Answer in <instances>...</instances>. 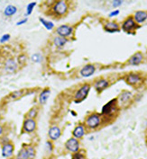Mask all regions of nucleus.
<instances>
[{
	"instance_id": "1",
	"label": "nucleus",
	"mask_w": 147,
	"mask_h": 159,
	"mask_svg": "<svg viewBox=\"0 0 147 159\" xmlns=\"http://www.w3.org/2000/svg\"><path fill=\"white\" fill-rule=\"evenodd\" d=\"M101 125V115L98 113H92L89 115L85 121V126L89 130H96Z\"/></svg>"
},
{
	"instance_id": "2",
	"label": "nucleus",
	"mask_w": 147,
	"mask_h": 159,
	"mask_svg": "<svg viewBox=\"0 0 147 159\" xmlns=\"http://www.w3.org/2000/svg\"><path fill=\"white\" fill-rule=\"evenodd\" d=\"M89 91H90V86L89 84L82 85L74 95V103H81L82 101H84L87 98Z\"/></svg>"
},
{
	"instance_id": "3",
	"label": "nucleus",
	"mask_w": 147,
	"mask_h": 159,
	"mask_svg": "<svg viewBox=\"0 0 147 159\" xmlns=\"http://www.w3.org/2000/svg\"><path fill=\"white\" fill-rule=\"evenodd\" d=\"M69 10L68 3L64 0H60L57 1L52 7V12L57 16H64Z\"/></svg>"
},
{
	"instance_id": "4",
	"label": "nucleus",
	"mask_w": 147,
	"mask_h": 159,
	"mask_svg": "<svg viewBox=\"0 0 147 159\" xmlns=\"http://www.w3.org/2000/svg\"><path fill=\"white\" fill-rule=\"evenodd\" d=\"M64 147L65 149L71 153V154H75L77 152L80 151V148H81V144H80V141L79 139L75 138H69L64 144Z\"/></svg>"
},
{
	"instance_id": "5",
	"label": "nucleus",
	"mask_w": 147,
	"mask_h": 159,
	"mask_svg": "<svg viewBox=\"0 0 147 159\" xmlns=\"http://www.w3.org/2000/svg\"><path fill=\"white\" fill-rule=\"evenodd\" d=\"M117 110V99H112L103 106L102 114L105 116L112 115Z\"/></svg>"
},
{
	"instance_id": "6",
	"label": "nucleus",
	"mask_w": 147,
	"mask_h": 159,
	"mask_svg": "<svg viewBox=\"0 0 147 159\" xmlns=\"http://www.w3.org/2000/svg\"><path fill=\"white\" fill-rule=\"evenodd\" d=\"M14 152H15V146L12 142L6 143L2 145L1 147V155L4 158H11L14 156Z\"/></svg>"
},
{
	"instance_id": "7",
	"label": "nucleus",
	"mask_w": 147,
	"mask_h": 159,
	"mask_svg": "<svg viewBox=\"0 0 147 159\" xmlns=\"http://www.w3.org/2000/svg\"><path fill=\"white\" fill-rule=\"evenodd\" d=\"M36 122L33 119H25L23 123V131L25 133H33L36 130Z\"/></svg>"
},
{
	"instance_id": "8",
	"label": "nucleus",
	"mask_w": 147,
	"mask_h": 159,
	"mask_svg": "<svg viewBox=\"0 0 147 159\" xmlns=\"http://www.w3.org/2000/svg\"><path fill=\"white\" fill-rule=\"evenodd\" d=\"M72 32H73V28L67 24H62L56 28V33L58 34V36H61L63 38L71 36Z\"/></svg>"
},
{
	"instance_id": "9",
	"label": "nucleus",
	"mask_w": 147,
	"mask_h": 159,
	"mask_svg": "<svg viewBox=\"0 0 147 159\" xmlns=\"http://www.w3.org/2000/svg\"><path fill=\"white\" fill-rule=\"evenodd\" d=\"M61 136V130L59 126L57 125H53L52 127H50L49 130H48V137H49V140L51 141H56L58 140Z\"/></svg>"
},
{
	"instance_id": "10",
	"label": "nucleus",
	"mask_w": 147,
	"mask_h": 159,
	"mask_svg": "<svg viewBox=\"0 0 147 159\" xmlns=\"http://www.w3.org/2000/svg\"><path fill=\"white\" fill-rule=\"evenodd\" d=\"M5 70L6 72L7 73H10V74H13L15 73L17 68H18V65H17V62L14 59H7L5 62Z\"/></svg>"
},
{
	"instance_id": "11",
	"label": "nucleus",
	"mask_w": 147,
	"mask_h": 159,
	"mask_svg": "<svg viewBox=\"0 0 147 159\" xmlns=\"http://www.w3.org/2000/svg\"><path fill=\"white\" fill-rule=\"evenodd\" d=\"M136 27H137L136 23L134 22V20L133 17H128L126 20L124 21V23H123V24H122V29H123V31H125V32H129L134 30Z\"/></svg>"
},
{
	"instance_id": "12",
	"label": "nucleus",
	"mask_w": 147,
	"mask_h": 159,
	"mask_svg": "<svg viewBox=\"0 0 147 159\" xmlns=\"http://www.w3.org/2000/svg\"><path fill=\"white\" fill-rule=\"evenodd\" d=\"M96 71V67L94 65L92 64H88V65H85L80 71V74L81 76L83 77H89L91 76Z\"/></svg>"
},
{
	"instance_id": "13",
	"label": "nucleus",
	"mask_w": 147,
	"mask_h": 159,
	"mask_svg": "<svg viewBox=\"0 0 147 159\" xmlns=\"http://www.w3.org/2000/svg\"><path fill=\"white\" fill-rule=\"evenodd\" d=\"M85 126L83 124H79L78 126L75 127V129L72 131V137L77 139H81L84 137L85 135Z\"/></svg>"
},
{
	"instance_id": "14",
	"label": "nucleus",
	"mask_w": 147,
	"mask_h": 159,
	"mask_svg": "<svg viewBox=\"0 0 147 159\" xmlns=\"http://www.w3.org/2000/svg\"><path fill=\"white\" fill-rule=\"evenodd\" d=\"M141 81H142V77L137 73H131L126 76V82L129 85L134 86V85L141 83Z\"/></svg>"
},
{
	"instance_id": "15",
	"label": "nucleus",
	"mask_w": 147,
	"mask_h": 159,
	"mask_svg": "<svg viewBox=\"0 0 147 159\" xmlns=\"http://www.w3.org/2000/svg\"><path fill=\"white\" fill-rule=\"evenodd\" d=\"M143 59V56L141 52H136L135 54H134L128 60V64L131 66H138L142 63Z\"/></svg>"
},
{
	"instance_id": "16",
	"label": "nucleus",
	"mask_w": 147,
	"mask_h": 159,
	"mask_svg": "<svg viewBox=\"0 0 147 159\" xmlns=\"http://www.w3.org/2000/svg\"><path fill=\"white\" fill-rule=\"evenodd\" d=\"M109 86V82L106 80V79H98V80H97L94 84V87L97 91L98 92H101L103 91L104 89H106V87H108Z\"/></svg>"
},
{
	"instance_id": "17",
	"label": "nucleus",
	"mask_w": 147,
	"mask_h": 159,
	"mask_svg": "<svg viewBox=\"0 0 147 159\" xmlns=\"http://www.w3.org/2000/svg\"><path fill=\"white\" fill-rule=\"evenodd\" d=\"M134 20L137 23H142L147 20V12L146 11H137L134 13Z\"/></svg>"
},
{
	"instance_id": "18",
	"label": "nucleus",
	"mask_w": 147,
	"mask_h": 159,
	"mask_svg": "<svg viewBox=\"0 0 147 159\" xmlns=\"http://www.w3.org/2000/svg\"><path fill=\"white\" fill-rule=\"evenodd\" d=\"M104 29L107 32H120L118 24L117 23H115V22H107L105 24Z\"/></svg>"
},
{
	"instance_id": "19",
	"label": "nucleus",
	"mask_w": 147,
	"mask_h": 159,
	"mask_svg": "<svg viewBox=\"0 0 147 159\" xmlns=\"http://www.w3.org/2000/svg\"><path fill=\"white\" fill-rule=\"evenodd\" d=\"M50 94H51V90L49 88H45L40 93V95H39V103L41 105H44V104L46 103V102H47V100L50 96Z\"/></svg>"
},
{
	"instance_id": "20",
	"label": "nucleus",
	"mask_w": 147,
	"mask_h": 159,
	"mask_svg": "<svg viewBox=\"0 0 147 159\" xmlns=\"http://www.w3.org/2000/svg\"><path fill=\"white\" fill-rule=\"evenodd\" d=\"M53 44L57 47V48H62L63 46H65L67 44V42H69L67 38H63L61 36H55L53 38Z\"/></svg>"
},
{
	"instance_id": "21",
	"label": "nucleus",
	"mask_w": 147,
	"mask_h": 159,
	"mask_svg": "<svg viewBox=\"0 0 147 159\" xmlns=\"http://www.w3.org/2000/svg\"><path fill=\"white\" fill-rule=\"evenodd\" d=\"M16 12H17V8H16V7H15L13 5H8L4 9V15L7 17H10V16L16 15Z\"/></svg>"
},
{
	"instance_id": "22",
	"label": "nucleus",
	"mask_w": 147,
	"mask_h": 159,
	"mask_svg": "<svg viewBox=\"0 0 147 159\" xmlns=\"http://www.w3.org/2000/svg\"><path fill=\"white\" fill-rule=\"evenodd\" d=\"M25 149L27 151V155H28V158L29 159H34L36 156V150L35 147L33 145H24Z\"/></svg>"
},
{
	"instance_id": "23",
	"label": "nucleus",
	"mask_w": 147,
	"mask_h": 159,
	"mask_svg": "<svg viewBox=\"0 0 147 159\" xmlns=\"http://www.w3.org/2000/svg\"><path fill=\"white\" fill-rule=\"evenodd\" d=\"M15 159H29L24 145H23L22 147L19 149V151L17 152V154H16V155L15 157Z\"/></svg>"
},
{
	"instance_id": "24",
	"label": "nucleus",
	"mask_w": 147,
	"mask_h": 159,
	"mask_svg": "<svg viewBox=\"0 0 147 159\" xmlns=\"http://www.w3.org/2000/svg\"><path fill=\"white\" fill-rule=\"evenodd\" d=\"M132 98V94L129 91H123L121 95H119V101L122 103H126L129 102V100Z\"/></svg>"
},
{
	"instance_id": "25",
	"label": "nucleus",
	"mask_w": 147,
	"mask_h": 159,
	"mask_svg": "<svg viewBox=\"0 0 147 159\" xmlns=\"http://www.w3.org/2000/svg\"><path fill=\"white\" fill-rule=\"evenodd\" d=\"M39 21H40L41 23L45 27V29L48 30V31H52V30L54 28V23H53L52 22H51V21L45 20V19L43 18V17H40V18H39Z\"/></svg>"
},
{
	"instance_id": "26",
	"label": "nucleus",
	"mask_w": 147,
	"mask_h": 159,
	"mask_svg": "<svg viewBox=\"0 0 147 159\" xmlns=\"http://www.w3.org/2000/svg\"><path fill=\"white\" fill-rule=\"evenodd\" d=\"M37 115H38V108L37 107H33L28 111L25 117H26V119H33L34 120V119L37 117Z\"/></svg>"
},
{
	"instance_id": "27",
	"label": "nucleus",
	"mask_w": 147,
	"mask_h": 159,
	"mask_svg": "<svg viewBox=\"0 0 147 159\" xmlns=\"http://www.w3.org/2000/svg\"><path fill=\"white\" fill-rule=\"evenodd\" d=\"M24 90H17V91H15L13 93H11L8 96V99L10 100H16L20 97H22L24 95Z\"/></svg>"
},
{
	"instance_id": "28",
	"label": "nucleus",
	"mask_w": 147,
	"mask_h": 159,
	"mask_svg": "<svg viewBox=\"0 0 147 159\" xmlns=\"http://www.w3.org/2000/svg\"><path fill=\"white\" fill-rule=\"evenodd\" d=\"M31 60L33 62H34V63H41L44 60V57H43V55L41 53L37 52V53H34V54L32 55Z\"/></svg>"
},
{
	"instance_id": "29",
	"label": "nucleus",
	"mask_w": 147,
	"mask_h": 159,
	"mask_svg": "<svg viewBox=\"0 0 147 159\" xmlns=\"http://www.w3.org/2000/svg\"><path fill=\"white\" fill-rule=\"evenodd\" d=\"M44 147H45V151H46L47 154H52V151H53V149H54V146H53L52 141L47 140V141L45 142Z\"/></svg>"
},
{
	"instance_id": "30",
	"label": "nucleus",
	"mask_w": 147,
	"mask_h": 159,
	"mask_svg": "<svg viewBox=\"0 0 147 159\" xmlns=\"http://www.w3.org/2000/svg\"><path fill=\"white\" fill-rule=\"evenodd\" d=\"M36 5H37V3H36V2H31V3H29V4L27 5V7H26V13H25V15H26V16L30 15L33 13V8L35 7Z\"/></svg>"
},
{
	"instance_id": "31",
	"label": "nucleus",
	"mask_w": 147,
	"mask_h": 159,
	"mask_svg": "<svg viewBox=\"0 0 147 159\" xmlns=\"http://www.w3.org/2000/svg\"><path fill=\"white\" fill-rule=\"evenodd\" d=\"M84 153H85V152L80 150L79 152H77V153H75V154H72L71 159H86Z\"/></svg>"
},
{
	"instance_id": "32",
	"label": "nucleus",
	"mask_w": 147,
	"mask_h": 159,
	"mask_svg": "<svg viewBox=\"0 0 147 159\" xmlns=\"http://www.w3.org/2000/svg\"><path fill=\"white\" fill-rule=\"evenodd\" d=\"M10 38H11V36L8 33H6V34L2 35V37L0 38V43H5V42H8L10 40Z\"/></svg>"
},
{
	"instance_id": "33",
	"label": "nucleus",
	"mask_w": 147,
	"mask_h": 159,
	"mask_svg": "<svg viewBox=\"0 0 147 159\" xmlns=\"http://www.w3.org/2000/svg\"><path fill=\"white\" fill-rule=\"evenodd\" d=\"M17 62L19 65H24L26 62V56L24 54H21L20 56H18L17 58Z\"/></svg>"
},
{
	"instance_id": "34",
	"label": "nucleus",
	"mask_w": 147,
	"mask_h": 159,
	"mask_svg": "<svg viewBox=\"0 0 147 159\" xmlns=\"http://www.w3.org/2000/svg\"><path fill=\"white\" fill-rule=\"evenodd\" d=\"M122 4H123V1H122V0H114V1L112 2V6H113V7H120Z\"/></svg>"
},
{
	"instance_id": "35",
	"label": "nucleus",
	"mask_w": 147,
	"mask_h": 159,
	"mask_svg": "<svg viewBox=\"0 0 147 159\" xmlns=\"http://www.w3.org/2000/svg\"><path fill=\"white\" fill-rule=\"evenodd\" d=\"M119 13H120V11H119L118 9H117V10H114V11H112L111 13H110V14L108 15V16H109V17H114V16H117V15H119Z\"/></svg>"
},
{
	"instance_id": "36",
	"label": "nucleus",
	"mask_w": 147,
	"mask_h": 159,
	"mask_svg": "<svg viewBox=\"0 0 147 159\" xmlns=\"http://www.w3.org/2000/svg\"><path fill=\"white\" fill-rule=\"evenodd\" d=\"M27 21H28V18H27V17H26V18H24V19H22V20H20V21H18V22L16 23V25H17V26L23 25V24L26 23H27Z\"/></svg>"
},
{
	"instance_id": "37",
	"label": "nucleus",
	"mask_w": 147,
	"mask_h": 159,
	"mask_svg": "<svg viewBox=\"0 0 147 159\" xmlns=\"http://www.w3.org/2000/svg\"><path fill=\"white\" fill-rule=\"evenodd\" d=\"M8 142H10V140L8 139V138H2L1 139H0V143H1L2 145H4V144H6V143H8Z\"/></svg>"
},
{
	"instance_id": "38",
	"label": "nucleus",
	"mask_w": 147,
	"mask_h": 159,
	"mask_svg": "<svg viewBox=\"0 0 147 159\" xmlns=\"http://www.w3.org/2000/svg\"><path fill=\"white\" fill-rule=\"evenodd\" d=\"M4 134V128L2 125H0V138H1Z\"/></svg>"
},
{
	"instance_id": "39",
	"label": "nucleus",
	"mask_w": 147,
	"mask_h": 159,
	"mask_svg": "<svg viewBox=\"0 0 147 159\" xmlns=\"http://www.w3.org/2000/svg\"><path fill=\"white\" fill-rule=\"evenodd\" d=\"M70 113H71L73 116H76V115H77V113H76L75 111H70Z\"/></svg>"
},
{
	"instance_id": "40",
	"label": "nucleus",
	"mask_w": 147,
	"mask_h": 159,
	"mask_svg": "<svg viewBox=\"0 0 147 159\" xmlns=\"http://www.w3.org/2000/svg\"><path fill=\"white\" fill-rule=\"evenodd\" d=\"M1 118H2V114H1V111H0V121H1Z\"/></svg>"
}]
</instances>
